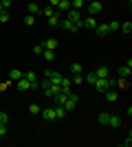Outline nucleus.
<instances>
[{"mask_svg": "<svg viewBox=\"0 0 132 147\" xmlns=\"http://www.w3.org/2000/svg\"><path fill=\"white\" fill-rule=\"evenodd\" d=\"M29 112H31V114H40V105L38 103H31V105H29Z\"/></svg>", "mask_w": 132, "mask_h": 147, "instance_id": "nucleus-31", "label": "nucleus"}, {"mask_svg": "<svg viewBox=\"0 0 132 147\" xmlns=\"http://www.w3.org/2000/svg\"><path fill=\"white\" fill-rule=\"evenodd\" d=\"M108 125H110V127H119V125H121V119H119V117H114V114H110V119H108Z\"/></svg>", "mask_w": 132, "mask_h": 147, "instance_id": "nucleus-16", "label": "nucleus"}, {"mask_svg": "<svg viewBox=\"0 0 132 147\" xmlns=\"http://www.w3.org/2000/svg\"><path fill=\"white\" fill-rule=\"evenodd\" d=\"M86 81H88V84H90V86H93L95 81H97V73H95V70H90V73L86 75Z\"/></svg>", "mask_w": 132, "mask_h": 147, "instance_id": "nucleus-24", "label": "nucleus"}, {"mask_svg": "<svg viewBox=\"0 0 132 147\" xmlns=\"http://www.w3.org/2000/svg\"><path fill=\"white\" fill-rule=\"evenodd\" d=\"M95 26H97V20H95V16H90V18H82V29L95 31Z\"/></svg>", "mask_w": 132, "mask_h": 147, "instance_id": "nucleus-4", "label": "nucleus"}, {"mask_svg": "<svg viewBox=\"0 0 132 147\" xmlns=\"http://www.w3.org/2000/svg\"><path fill=\"white\" fill-rule=\"evenodd\" d=\"M53 112H55V119H64L66 114H68V112L64 110L62 105H55V108H53Z\"/></svg>", "mask_w": 132, "mask_h": 147, "instance_id": "nucleus-14", "label": "nucleus"}, {"mask_svg": "<svg viewBox=\"0 0 132 147\" xmlns=\"http://www.w3.org/2000/svg\"><path fill=\"white\" fill-rule=\"evenodd\" d=\"M119 29L123 31V33H126V35H130V31H132V24H130V22H123V24H121Z\"/></svg>", "mask_w": 132, "mask_h": 147, "instance_id": "nucleus-25", "label": "nucleus"}, {"mask_svg": "<svg viewBox=\"0 0 132 147\" xmlns=\"http://www.w3.org/2000/svg\"><path fill=\"white\" fill-rule=\"evenodd\" d=\"M95 73H97V77H110V70H108V66H99Z\"/></svg>", "mask_w": 132, "mask_h": 147, "instance_id": "nucleus-17", "label": "nucleus"}, {"mask_svg": "<svg viewBox=\"0 0 132 147\" xmlns=\"http://www.w3.org/2000/svg\"><path fill=\"white\" fill-rule=\"evenodd\" d=\"M119 22H117V20H112V22H108V31H119Z\"/></svg>", "mask_w": 132, "mask_h": 147, "instance_id": "nucleus-28", "label": "nucleus"}, {"mask_svg": "<svg viewBox=\"0 0 132 147\" xmlns=\"http://www.w3.org/2000/svg\"><path fill=\"white\" fill-rule=\"evenodd\" d=\"M7 121H9V114L5 110H0V123H7Z\"/></svg>", "mask_w": 132, "mask_h": 147, "instance_id": "nucleus-33", "label": "nucleus"}, {"mask_svg": "<svg viewBox=\"0 0 132 147\" xmlns=\"http://www.w3.org/2000/svg\"><path fill=\"white\" fill-rule=\"evenodd\" d=\"M7 88H9V81H5V84H0V94H2V92H5Z\"/></svg>", "mask_w": 132, "mask_h": 147, "instance_id": "nucleus-37", "label": "nucleus"}, {"mask_svg": "<svg viewBox=\"0 0 132 147\" xmlns=\"http://www.w3.org/2000/svg\"><path fill=\"white\" fill-rule=\"evenodd\" d=\"M70 84H75V86H79V84H84V77H82V75H73V79H70Z\"/></svg>", "mask_w": 132, "mask_h": 147, "instance_id": "nucleus-26", "label": "nucleus"}, {"mask_svg": "<svg viewBox=\"0 0 132 147\" xmlns=\"http://www.w3.org/2000/svg\"><path fill=\"white\" fill-rule=\"evenodd\" d=\"M70 70H73V75H82V70H84V66L79 64V61H75L73 66H70Z\"/></svg>", "mask_w": 132, "mask_h": 147, "instance_id": "nucleus-21", "label": "nucleus"}, {"mask_svg": "<svg viewBox=\"0 0 132 147\" xmlns=\"http://www.w3.org/2000/svg\"><path fill=\"white\" fill-rule=\"evenodd\" d=\"M121 145H123V147H130V145H132V136L128 134V138H126V141H123V143H121Z\"/></svg>", "mask_w": 132, "mask_h": 147, "instance_id": "nucleus-35", "label": "nucleus"}, {"mask_svg": "<svg viewBox=\"0 0 132 147\" xmlns=\"http://www.w3.org/2000/svg\"><path fill=\"white\" fill-rule=\"evenodd\" d=\"M60 13H66V11H70V0H60V5L55 7Z\"/></svg>", "mask_w": 132, "mask_h": 147, "instance_id": "nucleus-8", "label": "nucleus"}, {"mask_svg": "<svg viewBox=\"0 0 132 147\" xmlns=\"http://www.w3.org/2000/svg\"><path fill=\"white\" fill-rule=\"evenodd\" d=\"M66 18H68L70 22H75L77 29H82V13H79V9H70V11H66Z\"/></svg>", "mask_w": 132, "mask_h": 147, "instance_id": "nucleus-1", "label": "nucleus"}, {"mask_svg": "<svg viewBox=\"0 0 132 147\" xmlns=\"http://www.w3.org/2000/svg\"><path fill=\"white\" fill-rule=\"evenodd\" d=\"M95 31H97V35H106V33H108V24H97Z\"/></svg>", "mask_w": 132, "mask_h": 147, "instance_id": "nucleus-22", "label": "nucleus"}, {"mask_svg": "<svg viewBox=\"0 0 132 147\" xmlns=\"http://www.w3.org/2000/svg\"><path fill=\"white\" fill-rule=\"evenodd\" d=\"M33 53H35V55H42V53H44V46H42V44H35V46H33Z\"/></svg>", "mask_w": 132, "mask_h": 147, "instance_id": "nucleus-32", "label": "nucleus"}, {"mask_svg": "<svg viewBox=\"0 0 132 147\" xmlns=\"http://www.w3.org/2000/svg\"><path fill=\"white\" fill-rule=\"evenodd\" d=\"M60 24H62L64 29H68V31H77V24H75V22H70L68 18H62V20H60Z\"/></svg>", "mask_w": 132, "mask_h": 147, "instance_id": "nucleus-11", "label": "nucleus"}, {"mask_svg": "<svg viewBox=\"0 0 132 147\" xmlns=\"http://www.w3.org/2000/svg\"><path fill=\"white\" fill-rule=\"evenodd\" d=\"M0 11H2V5H0Z\"/></svg>", "mask_w": 132, "mask_h": 147, "instance_id": "nucleus-39", "label": "nucleus"}, {"mask_svg": "<svg viewBox=\"0 0 132 147\" xmlns=\"http://www.w3.org/2000/svg\"><path fill=\"white\" fill-rule=\"evenodd\" d=\"M24 24H26V26H33V24H35V16H31V13H29V16L24 18Z\"/></svg>", "mask_w": 132, "mask_h": 147, "instance_id": "nucleus-27", "label": "nucleus"}, {"mask_svg": "<svg viewBox=\"0 0 132 147\" xmlns=\"http://www.w3.org/2000/svg\"><path fill=\"white\" fill-rule=\"evenodd\" d=\"M84 2H90V0H84Z\"/></svg>", "mask_w": 132, "mask_h": 147, "instance_id": "nucleus-40", "label": "nucleus"}, {"mask_svg": "<svg viewBox=\"0 0 132 147\" xmlns=\"http://www.w3.org/2000/svg\"><path fill=\"white\" fill-rule=\"evenodd\" d=\"M49 5L51 7H57V5H60V0H49Z\"/></svg>", "mask_w": 132, "mask_h": 147, "instance_id": "nucleus-38", "label": "nucleus"}, {"mask_svg": "<svg viewBox=\"0 0 132 147\" xmlns=\"http://www.w3.org/2000/svg\"><path fill=\"white\" fill-rule=\"evenodd\" d=\"M40 112H42L44 121H55V112H53V108H46V110H40Z\"/></svg>", "mask_w": 132, "mask_h": 147, "instance_id": "nucleus-9", "label": "nucleus"}, {"mask_svg": "<svg viewBox=\"0 0 132 147\" xmlns=\"http://www.w3.org/2000/svg\"><path fill=\"white\" fill-rule=\"evenodd\" d=\"M26 9H29V13H31V16H38V13H42V9H40L38 2H29V7H26Z\"/></svg>", "mask_w": 132, "mask_h": 147, "instance_id": "nucleus-13", "label": "nucleus"}, {"mask_svg": "<svg viewBox=\"0 0 132 147\" xmlns=\"http://www.w3.org/2000/svg\"><path fill=\"white\" fill-rule=\"evenodd\" d=\"M44 77L51 81V84H62V73H57V70H44Z\"/></svg>", "mask_w": 132, "mask_h": 147, "instance_id": "nucleus-2", "label": "nucleus"}, {"mask_svg": "<svg viewBox=\"0 0 132 147\" xmlns=\"http://www.w3.org/2000/svg\"><path fill=\"white\" fill-rule=\"evenodd\" d=\"M16 84H18V90H20V92H26V90H31V84H29V81H26L24 77H22V79H18Z\"/></svg>", "mask_w": 132, "mask_h": 147, "instance_id": "nucleus-10", "label": "nucleus"}, {"mask_svg": "<svg viewBox=\"0 0 132 147\" xmlns=\"http://www.w3.org/2000/svg\"><path fill=\"white\" fill-rule=\"evenodd\" d=\"M84 7V0H73L70 2V9H82Z\"/></svg>", "mask_w": 132, "mask_h": 147, "instance_id": "nucleus-29", "label": "nucleus"}, {"mask_svg": "<svg viewBox=\"0 0 132 147\" xmlns=\"http://www.w3.org/2000/svg\"><path fill=\"white\" fill-rule=\"evenodd\" d=\"M66 99H68V92H62V90H60L55 97H53V101H55V105H64Z\"/></svg>", "mask_w": 132, "mask_h": 147, "instance_id": "nucleus-5", "label": "nucleus"}, {"mask_svg": "<svg viewBox=\"0 0 132 147\" xmlns=\"http://www.w3.org/2000/svg\"><path fill=\"white\" fill-rule=\"evenodd\" d=\"M117 75H119L121 79H128V77L132 75V68L130 66H121V68H117Z\"/></svg>", "mask_w": 132, "mask_h": 147, "instance_id": "nucleus-6", "label": "nucleus"}, {"mask_svg": "<svg viewBox=\"0 0 132 147\" xmlns=\"http://www.w3.org/2000/svg\"><path fill=\"white\" fill-rule=\"evenodd\" d=\"M42 13H44V16H53V13H55V7H44V9H42Z\"/></svg>", "mask_w": 132, "mask_h": 147, "instance_id": "nucleus-30", "label": "nucleus"}, {"mask_svg": "<svg viewBox=\"0 0 132 147\" xmlns=\"http://www.w3.org/2000/svg\"><path fill=\"white\" fill-rule=\"evenodd\" d=\"M104 94H106V101H108V103H117V99H119V94H117L114 90H110V88H108Z\"/></svg>", "mask_w": 132, "mask_h": 147, "instance_id": "nucleus-7", "label": "nucleus"}, {"mask_svg": "<svg viewBox=\"0 0 132 147\" xmlns=\"http://www.w3.org/2000/svg\"><path fill=\"white\" fill-rule=\"evenodd\" d=\"M42 46H44V49H49V51H55L57 49V40H55V37H49L46 42H42Z\"/></svg>", "mask_w": 132, "mask_h": 147, "instance_id": "nucleus-12", "label": "nucleus"}, {"mask_svg": "<svg viewBox=\"0 0 132 147\" xmlns=\"http://www.w3.org/2000/svg\"><path fill=\"white\" fill-rule=\"evenodd\" d=\"M108 119H110V114H108V112H99V117H97V121H99L101 125H108Z\"/></svg>", "mask_w": 132, "mask_h": 147, "instance_id": "nucleus-20", "label": "nucleus"}, {"mask_svg": "<svg viewBox=\"0 0 132 147\" xmlns=\"http://www.w3.org/2000/svg\"><path fill=\"white\" fill-rule=\"evenodd\" d=\"M101 9H104V5H101L99 0H90V2H88V13H90V16L101 13Z\"/></svg>", "mask_w": 132, "mask_h": 147, "instance_id": "nucleus-3", "label": "nucleus"}, {"mask_svg": "<svg viewBox=\"0 0 132 147\" xmlns=\"http://www.w3.org/2000/svg\"><path fill=\"white\" fill-rule=\"evenodd\" d=\"M42 57H44L46 61H53V59H55V51H49V49H44Z\"/></svg>", "mask_w": 132, "mask_h": 147, "instance_id": "nucleus-19", "label": "nucleus"}, {"mask_svg": "<svg viewBox=\"0 0 132 147\" xmlns=\"http://www.w3.org/2000/svg\"><path fill=\"white\" fill-rule=\"evenodd\" d=\"M9 20H11V16H9V11H7V9H2V11H0V24H7Z\"/></svg>", "mask_w": 132, "mask_h": 147, "instance_id": "nucleus-18", "label": "nucleus"}, {"mask_svg": "<svg viewBox=\"0 0 132 147\" xmlns=\"http://www.w3.org/2000/svg\"><path fill=\"white\" fill-rule=\"evenodd\" d=\"M0 5H2V9H9V7H11V0H0Z\"/></svg>", "mask_w": 132, "mask_h": 147, "instance_id": "nucleus-36", "label": "nucleus"}, {"mask_svg": "<svg viewBox=\"0 0 132 147\" xmlns=\"http://www.w3.org/2000/svg\"><path fill=\"white\" fill-rule=\"evenodd\" d=\"M9 77H11V81H18V79L24 77V73L22 70H9Z\"/></svg>", "mask_w": 132, "mask_h": 147, "instance_id": "nucleus-15", "label": "nucleus"}, {"mask_svg": "<svg viewBox=\"0 0 132 147\" xmlns=\"http://www.w3.org/2000/svg\"><path fill=\"white\" fill-rule=\"evenodd\" d=\"M114 86H119V88H121V90H126V88H130V84H128V81H126V79H121V77H119V79L114 81Z\"/></svg>", "mask_w": 132, "mask_h": 147, "instance_id": "nucleus-23", "label": "nucleus"}, {"mask_svg": "<svg viewBox=\"0 0 132 147\" xmlns=\"http://www.w3.org/2000/svg\"><path fill=\"white\" fill-rule=\"evenodd\" d=\"M7 134V123H0V138Z\"/></svg>", "mask_w": 132, "mask_h": 147, "instance_id": "nucleus-34", "label": "nucleus"}]
</instances>
